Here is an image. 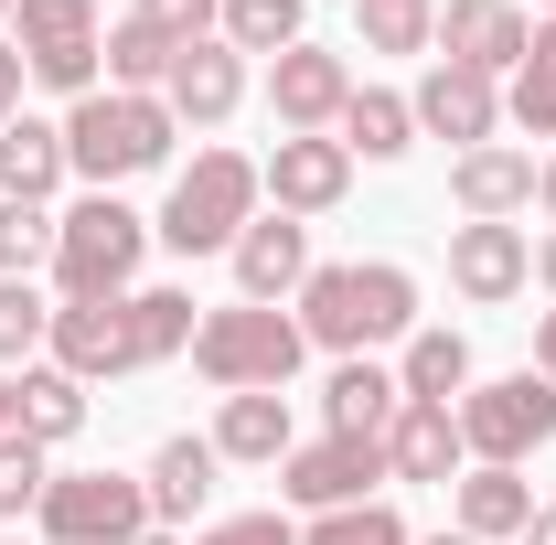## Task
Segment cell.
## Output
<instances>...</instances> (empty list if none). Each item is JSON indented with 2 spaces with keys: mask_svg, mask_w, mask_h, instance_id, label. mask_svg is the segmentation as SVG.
<instances>
[{
  "mask_svg": "<svg viewBox=\"0 0 556 545\" xmlns=\"http://www.w3.org/2000/svg\"><path fill=\"white\" fill-rule=\"evenodd\" d=\"M428 545H471V535H460V524H450V535H428Z\"/></svg>",
  "mask_w": 556,
  "mask_h": 545,
  "instance_id": "cell-45",
  "label": "cell"
},
{
  "mask_svg": "<svg viewBox=\"0 0 556 545\" xmlns=\"http://www.w3.org/2000/svg\"><path fill=\"white\" fill-rule=\"evenodd\" d=\"M43 332H54V310L33 300V278H0V375H11V364H22Z\"/></svg>",
  "mask_w": 556,
  "mask_h": 545,
  "instance_id": "cell-34",
  "label": "cell"
},
{
  "mask_svg": "<svg viewBox=\"0 0 556 545\" xmlns=\"http://www.w3.org/2000/svg\"><path fill=\"white\" fill-rule=\"evenodd\" d=\"M139 22L172 33V43H204L214 22H225V0H139Z\"/></svg>",
  "mask_w": 556,
  "mask_h": 545,
  "instance_id": "cell-36",
  "label": "cell"
},
{
  "mask_svg": "<svg viewBox=\"0 0 556 545\" xmlns=\"http://www.w3.org/2000/svg\"><path fill=\"white\" fill-rule=\"evenodd\" d=\"M33 268H54V214L0 193V278H33Z\"/></svg>",
  "mask_w": 556,
  "mask_h": 545,
  "instance_id": "cell-32",
  "label": "cell"
},
{
  "mask_svg": "<svg viewBox=\"0 0 556 545\" xmlns=\"http://www.w3.org/2000/svg\"><path fill=\"white\" fill-rule=\"evenodd\" d=\"M193 545H300V524H289V514H225V524H204Z\"/></svg>",
  "mask_w": 556,
  "mask_h": 545,
  "instance_id": "cell-37",
  "label": "cell"
},
{
  "mask_svg": "<svg viewBox=\"0 0 556 545\" xmlns=\"http://www.w3.org/2000/svg\"><path fill=\"white\" fill-rule=\"evenodd\" d=\"M503 118H514L525 139H556V22H535V43H525V65H514Z\"/></svg>",
  "mask_w": 556,
  "mask_h": 545,
  "instance_id": "cell-29",
  "label": "cell"
},
{
  "mask_svg": "<svg viewBox=\"0 0 556 545\" xmlns=\"http://www.w3.org/2000/svg\"><path fill=\"white\" fill-rule=\"evenodd\" d=\"M450 417H460V449H471V460H503V471H514L525 449L556 439V385L546 375H492V385H471Z\"/></svg>",
  "mask_w": 556,
  "mask_h": 545,
  "instance_id": "cell-9",
  "label": "cell"
},
{
  "mask_svg": "<svg viewBox=\"0 0 556 545\" xmlns=\"http://www.w3.org/2000/svg\"><path fill=\"white\" fill-rule=\"evenodd\" d=\"M257 193H268L278 214H332L353 193V150L332 129H311V139H278L268 161H257Z\"/></svg>",
  "mask_w": 556,
  "mask_h": 545,
  "instance_id": "cell-12",
  "label": "cell"
},
{
  "mask_svg": "<svg viewBox=\"0 0 556 545\" xmlns=\"http://www.w3.org/2000/svg\"><path fill=\"white\" fill-rule=\"evenodd\" d=\"M65 182V118H11L0 129V193L11 204H43Z\"/></svg>",
  "mask_w": 556,
  "mask_h": 545,
  "instance_id": "cell-24",
  "label": "cell"
},
{
  "mask_svg": "<svg viewBox=\"0 0 556 545\" xmlns=\"http://www.w3.org/2000/svg\"><path fill=\"white\" fill-rule=\"evenodd\" d=\"M268 107H278V139H311V129H343L353 107V65L321 54V43H289L268 65Z\"/></svg>",
  "mask_w": 556,
  "mask_h": 545,
  "instance_id": "cell-11",
  "label": "cell"
},
{
  "mask_svg": "<svg viewBox=\"0 0 556 545\" xmlns=\"http://www.w3.org/2000/svg\"><path fill=\"white\" fill-rule=\"evenodd\" d=\"M11 107H22V54L0 43V129H11Z\"/></svg>",
  "mask_w": 556,
  "mask_h": 545,
  "instance_id": "cell-38",
  "label": "cell"
},
{
  "mask_svg": "<svg viewBox=\"0 0 556 545\" xmlns=\"http://www.w3.org/2000/svg\"><path fill=\"white\" fill-rule=\"evenodd\" d=\"M535 22H556V0H535Z\"/></svg>",
  "mask_w": 556,
  "mask_h": 545,
  "instance_id": "cell-46",
  "label": "cell"
},
{
  "mask_svg": "<svg viewBox=\"0 0 556 545\" xmlns=\"http://www.w3.org/2000/svg\"><path fill=\"white\" fill-rule=\"evenodd\" d=\"M386 471L396 481H460L471 471V449H460V417L450 407H396V428H386Z\"/></svg>",
  "mask_w": 556,
  "mask_h": 545,
  "instance_id": "cell-20",
  "label": "cell"
},
{
  "mask_svg": "<svg viewBox=\"0 0 556 545\" xmlns=\"http://www.w3.org/2000/svg\"><path fill=\"white\" fill-rule=\"evenodd\" d=\"M225 43L278 65L289 43H311V33H300V0H225Z\"/></svg>",
  "mask_w": 556,
  "mask_h": 545,
  "instance_id": "cell-31",
  "label": "cell"
},
{
  "mask_svg": "<svg viewBox=\"0 0 556 545\" xmlns=\"http://www.w3.org/2000/svg\"><path fill=\"white\" fill-rule=\"evenodd\" d=\"M535 193H546V214H556V161H546V172H535Z\"/></svg>",
  "mask_w": 556,
  "mask_h": 545,
  "instance_id": "cell-42",
  "label": "cell"
},
{
  "mask_svg": "<svg viewBox=\"0 0 556 545\" xmlns=\"http://www.w3.org/2000/svg\"><path fill=\"white\" fill-rule=\"evenodd\" d=\"M139 545H182V535H172V524H150V535H139Z\"/></svg>",
  "mask_w": 556,
  "mask_h": 545,
  "instance_id": "cell-44",
  "label": "cell"
},
{
  "mask_svg": "<svg viewBox=\"0 0 556 545\" xmlns=\"http://www.w3.org/2000/svg\"><path fill=\"white\" fill-rule=\"evenodd\" d=\"M247 225H257V161L247 150H193V172L172 182V204H161L150 236L172 257H225Z\"/></svg>",
  "mask_w": 556,
  "mask_h": 545,
  "instance_id": "cell-5",
  "label": "cell"
},
{
  "mask_svg": "<svg viewBox=\"0 0 556 545\" xmlns=\"http://www.w3.org/2000/svg\"><path fill=\"white\" fill-rule=\"evenodd\" d=\"M407 321H417V278L386 268V257H375V268L353 257V268H311V278H300V332L321 342L332 364L364 353V342H396Z\"/></svg>",
  "mask_w": 556,
  "mask_h": 545,
  "instance_id": "cell-3",
  "label": "cell"
},
{
  "mask_svg": "<svg viewBox=\"0 0 556 545\" xmlns=\"http://www.w3.org/2000/svg\"><path fill=\"white\" fill-rule=\"evenodd\" d=\"M139 257H150V214H129L118 193H86L54 214V278L65 300H129Z\"/></svg>",
  "mask_w": 556,
  "mask_h": 545,
  "instance_id": "cell-6",
  "label": "cell"
},
{
  "mask_svg": "<svg viewBox=\"0 0 556 545\" xmlns=\"http://www.w3.org/2000/svg\"><path fill=\"white\" fill-rule=\"evenodd\" d=\"M193 332H204L193 289H129V300H65L43 342L75 385H97V375H150V364L193 353Z\"/></svg>",
  "mask_w": 556,
  "mask_h": 545,
  "instance_id": "cell-1",
  "label": "cell"
},
{
  "mask_svg": "<svg viewBox=\"0 0 556 545\" xmlns=\"http://www.w3.org/2000/svg\"><path fill=\"white\" fill-rule=\"evenodd\" d=\"M535 278H546V289H556V236H546V246H535Z\"/></svg>",
  "mask_w": 556,
  "mask_h": 545,
  "instance_id": "cell-41",
  "label": "cell"
},
{
  "mask_svg": "<svg viewBox=\"0 0 556 545\" xmlns=\"http://www.w3.org/2000/svg\"><path fill=\"white\" fill-rule=\"evenodd\" d=\"M407 107H417V129L450 139V150H482V139L503 129V86L471 75V65H428V86H417Z\"/></svg>",
  "mask_w": 556,
  "mask_h": 545,
  "instance_id": "cell-17",
  "label": "cell"
},
{
  "mask_svg": "<svg viewBox=\"0 0 556 545\" xmlns=\"http://www.w3.org/2000/svg\"><path fill=\"white\" fill-rule=\"evenodd\" d=\"M236 97H247V54H236L225 33L182 43V65L161 75V107H172L182 129H225V118H236Z\"/></svg>",
  "mask_w": 556,
  "mask_h": 545,
  "instance_id": "cell-15",
  "label": "cell"
},
{
  "mask_svg": "<svg viewBox=\"0 0 556 545\" xmlns=\"http://www.w3.org/2000/svg\"><path fill=\"white\" fill-rule=\"evenodd\" d=\"M300 545H417V535L396 524V503H343V514H321Z\"/></svg>",
  "mask_w": 556,
  "mask_h": 545,
  "instance_id": "cell-33",
  "label": "cell"
},
{
  "mask_svg": "<svg viewBox=\"0 0 556 545\" xmlns=\"http://www.w3.org/2000/svg\"><path fill=\"white\" fill-rule=\"evenodd\" d=\"M300 310H278V300H236V310H204V332H193V364H204V385L225 396H247V385H278L289 396V375H300Z\"/></svg>",
  "mask_w": 556,
  "mask_h": 545,
  "instance_id": "cell-4",
  "label": "cell"
},
{
  "mask_svg": "<svg viewBox=\"0 0 556 545\" xmlns=\"http://www.w3.org/2000/svg\"><path fill=\"white\" fill-rule=\"evenodd\" d=\"M214 449H225V460H289V449H300V439H289V396H278V385L225 396V417H214Z\"/></svg>",
  "mask_w": 556,
  "mask_h": 545,
  "instance_id": "cell-25",
  "label": "cell"
},
{
  "mask_svg": "<svg viewBox=\"0 0 556 545\" xmlns=\"http://www.w3.org/2000/svg\"><path fill=\"white\" fill-rule=\"evenodd\" d=\"M225 257H236V289H247V300H300V278H311V225H300V214H257Z\"/></svg>",
  "mask_w": 556,
  "mask_h": 545,
  "instance_id": "cell-18",
  "label": "cell"
},
{
  "mask_svg": "<svg viewBox=\"0 0 556 545\" xmlns=\"http://www.w3.org/2000/svg\"><path fill=\"white\" fill-rule=\"evenodd\" d=\"M525 278H535V236H525V225H450V289H460V300L503 310Z\"/></svg>",
  "mask_w": 556,
  "mask_h": 545,
  "instance_id": "cell-16",
  "label": "cell"
},
{
  "mask_svg": "<svg viewBox=\"0 0 556 545\" xmlns=\"http://www.w3.org/2000/svg\"><path fill=\"white\" fill-rule=\"evenodd\" d=\"M182 65V43H172V33H150V22H118V33H108V86H118V97H161V75Z\"/></svg>",
  "mask_w": 556,
  "mask_h": 545,
  "instance_id": "cell-28",
  "label": "cell"
},
{
  "mask_svg": "<svg viewBox=\"0 0 556 545\" xmlns=\"http://www.w3.org/2000/svg\"><path fill=\"white\" fill-rule=\"evenodd\" d=\"M450 204H460V225H514V214L535 204V150H514V139L460 150L450 161Z\"/></svg>",
  "mask_w": 556,
  "mask_h": 545,
  "instance_id": "cell-14",
  "label": "cell"
},
{
  "mask_svg": "<svg viewBox=\"0 0 556 545\" xmlns=\"http://www.w3.org/2000/svg\"><path fill=\"white\" fill-rule=\"evenodd\" d=\"M375 481H396V471H386V439H311V449H289V460H278V492H289V503H311V514L375 503Z\"/></svg>",
  "mask_w": 556,
  "mask_h": 545,
  "instance_id": "cell-10",
  "label": "cell"
},
{
  "mask_svg": "<svg viewBox=\"0 0 556 545\" xmlns=\"http://www.w3.org/2000/svg\"><path fill=\"white\" fill-rule=\"evenodd\" d=\"M343 150H353V161H407V150H417V107H407V97H386V86H353Z\"/></svg>",
  "mask_w": 556,
  "mask_h": 545,
  "instance_id": "cell-26",
  "label": "cell"
},
{
  "mask_svg": "<svg viewBox=\"0 0 556 545\" xmlns=\"http://www.w3.org/2000/svg\"><path fill=\"white\" fill-rule=\"evenodd\" d=\"M214 471H225V449H214V439H161V449H150V471H139L150 524H193V514L214 503Z\"/></svg>",
  "mask_w": 556,
  "mask_h": 545,
  "instance_id": "cell-19",
  "label": "cell"
},
{
  "mask_svg": "<svg viewBox=\"0 0 556 545\" xmlns=\"http://www.w3.org/2000/svg\"><path fill=\"white\" fill-rule=\"evenodd\" d=\"M43 449H33V439H22V428H11V439H0V524H11V514H33V503H43Z\"/></svg>",
  "mask_w": 556,
  "mask_h": 545,
  "instance_id": "cell-35",
  "label": "cell"
},
{
  "mask_svg": "<svg viewBox=\"0 0 556 545\" xmlns=\"http://www.w3.org/2000/svg\"><path fill=\"white\" fill-rule=\"evenodd\" d=\"M172 139H182V118H172L161 97L97 86V97H75V118H65V172L86 193H118V182H139V172L172 161Z\"/></svg>",
  "mask_w": 556,
  "mask_h": 545,
  "instance_id": "cell-2",
  "label": "cell"
},
{
  "mask_svg": "<svg viewBox=\"0 0 556 545\" xmlns=\"http://www.w3.org/2000/svg\"><path fill=\"white\" fill-rule=\"evenodd\" d=\"M0 439H11V375H0Z\"/></svg>",
  "mask_w": 556,
  "mask_h": 545,
  "instance_id": "cell-43",
  "label": "cell"
},
{
  "mask_svg": "<svg viewBox=\"0 0 556 545\" xmlns=\"http://www.w3.org/2000/svg\"><path fill=\"white\" fill-rule=\"evenodd\" d=\"M535 375H546V385H556V310H546V321H535Z\"/></svg>",
  "mask_w": 556,
  "mask_h": 545,
  "instance_id": "cell-39",
  "label": "cell"
},
{
  "mask_svg": "<svg viewBox=\"0 0 556 545\" xmlns=\"http://www.w3.org/2000/svg\"><path fill=\"white\" fill-rule=\"evenodd\" d=\"M33 524H43V545H139L150 535V492L129 471H54Z\"/></svg>",
  "mask_w": 556,
  "mask_h": 545,
  "instance_id": "cell-8",
  "label": "cell"
},
{
  "mask_svg": "<svg viewBox=\"0 0 556 545\" xmlns=\"http://www.w3.org/2000/svg\"><path fill=\"white\" fill-rule=\"evenodd\" d=\"M525 524H535V481L503 471V460H471L460 471V535L492 545V535H525Z\"/></svg>",
  "mask_w": 556,
  "mask_h": 545,
  "instance_id": "cell-23",
  "label": "cell"
},
{
  "mask_svg": "<svg viewBox=\"0 0 556 545\" xmlns=\"http://www.w3.org/2000/svg\"><path fill=\"white\" fill-rule=\"evenodd\" d=\"M396 385H407L417 407H450V396H471V342L460 332H417L407 364H396Z\"/></svg>",
  "mask_w": 556,
  "mask_h": 545,
  "instance_id": "cell-27",
  "label": "cell"
},
{
  "mask_svg": "<svg viewBox=\"0 0 556 545\" xmlns=\"http://www.w3.org/2000/svg\"><path fill=\"white\" fill-rule=\"evenodd\" d=\"M0 22H11V0H0Z\"/></svg>",
  "mask_w": 556,
  "mask_h": 545,
  "instance_id": "cell-47",
  "label": "cell"
},
{
  "mask_svg": "<svg viewBox=\"0 0 556 545\" xmlns=\"http://www.w3.org/2000/svg\"><path fill=\"white\" fill-rule=\"evenodd\" d=\"M364 54H428L439 43V0H353Z\"/></svg>",
  "mask_w": 556,
  "mask_h": 545,
  "instance_id": "cell-30",
  "label": "cell"
},
{
  "mask_svg": "<svg viewBox=\"0 0 556 545\" xmlns=\"http://www.w3.org/2000/svg\"><path fill=\"white\" fill-rule=\"evenodd\" d=\"M11 54L33 86H54V97H97V75H108V22H97V0H11Z\"/></svg>",
  "mask_w": 556,
  "mask_h": 545,
  "instance_id": "cell-7",
  "label": "cell"
},
{
  "mask_svg": "<svg viewBox=\"0 0 556 545\" xmlns=\"http://www.w3.org/2000/svg\"><path fill=\"white\" fill-rule=\"evenodd\" d=\"M525 43H535V11H525V0H450V11H439V65L514 75Z\"/></svg>",
  "mask_w": 556,
  "mask_h": 545,
  "instance_id": "cell-13",
  "label": "cell"
},
{
  "mask_svg": "<svg viewBox=\"0 0 556 545\" xmlns=\"http://www.w3.org/2000/svg\"><path fill=\"white\" fill-rule=\"evenodd\" d=\"M396 407H407V385H396L386 364H364V353H343V364H332V385H321L332 439H386V428H396Z\"/></svg>",
  "mask_w": 556,
  "mask_h": 545,
  "instance_id": "cell-21",
  "label": "cell"
},
{
  "mask_svg": "<svg viewBox=\"0 0 556 545\" xmlns=\"http://www.w3.org/2000/svg\"><path fill=\"white\" fill-rule=\"evenodd\" d=\"M514 545H556V503H535V524H525Z\"/></svg>",
  "mask_w": 556,
  "mask_h": 545,
  "instance_id": "cell-40",
  "label": "cell"
},
{
  "mask_svg": "<svg viewBox=\"0 0 556 545\" xmlns=\"http://www.w3.org/2000/svg\"><path fill=\"white\" fill-rule=\"evenodd\" d=\"M11 428H22L33 449H65L75 428H86V385H75L65 364H22V375H11Z\"/></svg>",
  "mask_w": 556,
  "mask_h": 545,
  "instance_id": "cell-22",
  "label": "cell"
}]
</instances>
